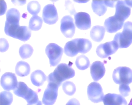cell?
<instances>
[{
  "instance_id": "13",
  "label": "cell",
  "mask_w": 132,
  "mask_h": 105,
  "mask_svg": "<svg viewBox=\"0 0 132 105\" xmlns=\"http://www.w3.org/2000/svg\"><path fill=\"white\" fill-rule=\"evenodd\" d=\"M1 83L2 87L8 91L12 90H14L18 85L15 75L10 72L6 73L2 75Z\"/></svg>"
},
{
  "instance_id": "16",
  "label": "cell",
  "mask_w": 132,
  "mask_h": 105,
  "mask_svg": "<svg viewBox=\"0 0 132 105\" xmlns=\"http://www.w3.org/2000/svg\"><path fill=\"white\" fill-rule=\"evenodd\" d=\"M123 24L124 22L120 20L113 15L105 20L104 27L108 32L113 33L121 29Z\"/></svg>"
},
{
  "instance_id": "34",
  "label": "cell",
  "mask_w": 132,
  "mask_h": 105,
  "mask_svg": "<svg viewBox=\"0 0 132 105\" xmlns=\"http://www.w3.org/2000/svg\"><path fill=\"white\" fill-rule=\"evenodd\" d=\"M128 105H132V98H131V99H130V102H129V103Z\"/></svg>"
},
{
  "instance_id": "22",
  "label": "cell",
  "mask_w": 132,
  "mask_h": 105,
  "mask_svg": "<svg viewBox=\"0 0 132 105\" xmlns=\"http://www.w3.org/2000/svg\"><path fill=\"white\" fill-rule=\"evenodd\" d=\"M105 28L99 25L93 27L90 31V37L91 39L96 42L101 41L105 34Z\"/></svg>"
},
{
  "instance_id": "4",
  "label": "cell",
  "mask_w": 132,
  "mask_h": 105,
  "mask_svg": "<svg viewBox=\"0 0 132 105\" xmlns=\"http://www.w3.org/2000/svg\"><path fill=\"white\" fill-rule=\"evenodd\" d=\"M120 48H127L132 43V22L127 21L124 24L122 32L117 33L114 37Z\"/></svg>"
},
{
  "instance_id": "19",
  "label": "cell",
  "mask_w": 132,
  "mask_h": 105,
  "mask_svg": "<svg viewBox=\"0 0 132 105\" xmlns=\"http://www.w3.org/2000/svg\"><path fill=\"white\" fill-rule=\"evenodd\" d=\"M20 14L19 11L15 8L9 9L6 13V21L5 24L14 25H19Z\"/></svg>"
},
{
  "instance_id": "21",
  "label": "cell",
  "mask_w": 132,
  "mask_h": 105,
  "mask_svg": "<svg viewBox=\"0 0 132 105\" xmlns=\"http://www.w3.org/2000/svg\"><path fill=\"white\" fill-rule=\"evenodd\" d=\"M91 6L93 12L98 16L104 15L107 10L105 1L94 0L92 2Z\"/></svg>"
},
{
  "instance_id": "2",
  "label": "cell",
  "mask_w": 132,
  "mask_h": 105,
  "mask_svg": "<svg viewBox=\"0 0 132 105\" xmlns=\"http://www.w3.org/2000/svg\"><path fill=\"white\" fill-rule=\"evenodd\" d=\"M92 47L91 42L86 39H75L68 42L64 46V52L68 56L73 57L79 52L86 54Z\"/></svg>"
},
{
  "instance_id": "29",
  "label": "cell",
  "mask_w": 132,
  "mask_h": 105,
  "mask_svg": "<svg viewBox=\"0 0 132 105\" xmlns=\"http://www.w3.org/2000/svg\"><path fill=\"white\" fill-rule=\"evenodd\" d=\"M62 89L64 92L68 95H73L76 91L75 84L71 81H66L62 84Z\"/></svg>"
},
{
  "instance_id": "6",
  "label": "cell",
  "mask_w": 132,
  "mask_h": 105,
  "mask_svg": "<svg viewBox=\"0 0 132 105\" xmlns=\"http://www.w3.org/2000/svg\"><path fill=\"white\" fill-rule=\"evenodd\" d=\"M114 82L119 84H129L132 82V70L126 66H120L113 72Z\"/></svg>"
},
{
  "instance_id": "24",
  "label": "cell",
  "mask_w": 132,
  "mask_h": 105,
  "mask_svg": "<svg viewBox=\"0 0 132 105\" xmlns=\"http://www.w3.org/2000/svg\"><path fill=\"white\" fill-rule=\"evenodd\" d=\"M42 19L38 15L32 16L29 22V28L34 31L39 30L42 25Z\"/></svg>"
},
{
  "instance_id": "11",
  "label": "cell",
  "mask_w": 132,
  "mask_h": 105,
  "mask_svg": "<svg viewBox=\"0 0 132 105\" xmlns=\"http://www.w3.org/2000/svg\"><path fill=\"white\" fill-rule=\"evenodd\" d=\"M60 30L67 38H72L75 31V26L73 18L70 15H65L61 20Z\"/></svg>"
},
{
  "instance_id": "9",
  "label": "cell",
  "mask_w": 132,
  "mask_h": 105,
  "mask_svg": "<svg viewBox=\"0 0 132 105\" xmlns=\"http://www.w3.org/2000/svg\"><path fill=\"white\" fill-rule=\"evenodd\" d=\"M119 48L117 43L113 40L98 45L96 48V52L100 58H105L114 54Z\"/></svg>"
},
{
  "instance_id": "30",
  "label": "cell",
  "mask_w": 132,
  "mask_h": 105,
  "mask_svg": "<svg viewBox=\"0 0 132 105\" xmlns=\"http://www.w3.org/2000/svg\"><path fill=\"white\" fill-rule=\"evenodd\" d=\"M119 90L121 95L123 97L128 96L130 92V87L128 84H120Z\"/></svg>"
},
{
  "instance_id": "23",
  "label": "cell",
  "mask_w": 132,
  "mask_h": 105,
  "mask_svg": "<svg viewBox=\"0 0 132 105\" xmlns=\"http://www.w3.org/2000/svg\"><path fill=\"white\" fill-rule=\"evenodd\" d=\"M15 73L20 77H24L28 75L30 71V65L25 61H21L18 62L15 68Z\"/></svg>"
},
{
  "instance_id": "27",
  "label": "cell",
  "mask_w": 132,
  "mask_h": 105,
  "mask_svg": "<svg viewBox=\"0 0 132 105\" xmlns=\"http://www.w3.org/2000/svg\"><path fill=\"white\" fill-rule=\"evenodd\" d=\"M13 101L12 94L8 91H3L0 93V104L10 105Z\"/></svg>"
},
{
  "instance_id": "3",
  "label": "cell",
  "mask_w": 132,
  "mask_h": 105,
  "mask_svg": "<svg viewBox=\"0 0 132 105\" xmlns=\"http://www.w3.org/2000/svg\"><path fill=\"white\" fill-rule=\"evenodd\" d=\"M5 32L8 36L22 41H27L31 37L30 29L25 26H20L19 25H10L5 24Z\"/></svg>"
},
{
  "instance_id": "32",
  "label": "cell",
  "mask_w": 132,
  "mask_h": 105,
  "mask_svg": "<svg viewBox=\"0 0 132 105\" xmlns=\"http://www.w3.org/2000/svg\"><path fill=\"white\" fill-rule=\"evenodd\" d=\"M124 2L128 7H132V1H124Z\"/></svg>"
},
{
  "instance_id": "15",
  "label": "cell",
  "mask_w": 132,
  "mask_h": 105,
  "mask_svg": "<svg viewBox=\"0 0 132 105\" xmlns=\"http://www.w3.org/2000/svg\"><path fill=\"white\" fill-rule=\"evenodd\" d=\"M114 16L120 20L124 22L130 14V8L122 1H118L116 4Z\"/></svg>"
},
{
  "instance_id": "26",
  "label": "cell",
  "mask_w": 132,
  "mask_h": 105,
  "mask_svg": "<svg viewBox=\"0 0 132 105\" xmlns=\"http://www.w3.org/2000/svg\"><path fill=\"white\" fill-rule=\"evenodd\" d=\"M33 51V48L31 45L27 44L22 45L19 49V54L22 59L29 58L32 55Z\"/></svg>"
},
{
  "instance_id": "12",
  "label": "cell",
  "mask_w": 132,
  "mask_h": 105,
  "mask_svg": "<svg viewBox=\"0 0 132 105\" xmlns=\"http://www.w3.org/2000/svg\"><path fill=\"white\" fill-rule=\"evenodd\" d=\"M42 18L44 22L47 24L52 25L56 23L58 15L54 5L48 4L44 6L42 12Z\"/></svg>"
},
{
  "instance_id": "18",
  "label": "cell",
  "mask_w": 132,
  "mask_h": 105,
  "mask_svg": "<svg viewBox=\"0 0 132 105\" xmlns=\"http://www.w3.org/2000/svg\"><path fill=\"white\" fill-rule=\"evenodd\" d=\"M105 68L103 62L96 61L94 62L90 66V74L92 79L97 81L101 79L105 75Z\"/></svg>"
},
{
  "instance_id": "1",
  "label": "cell",
  "mask_w": 132,
  "mask_h": 105,
  "mask_svg": "<svg viewBox=\"0 0 132 105\" xmlns=\"http://www.w3.org/2000/svg\"><path fill=\"white\" fill-rule=\"evenodd\" d=\"M75 76L74 70L65 63L58 65L54 72L48 75L47 77L48 83L51 82L59 87L61 83Z\"/></svg>"
},
{
  "instance_id": "31",
  "label": "cell",
  "mask_w": 132,
  "mask_h": 105,
  "mask_svg": "<svg viewBox=\"0 0 132 105\" xmlns=\"http://www.w3.org/2000/svg\"><path fill=\"white\" fill-rule=\"evenodd\" d=\"M66 105H80V103L76 99L72 98L68 101Z\"/></svg>"
},
{
  "instance_id": "20",
  "label": "cell",
  "mask_w": 132,
  "mask_h": 105,
  "mask_svg": "<svg viewBox=\"0 0 132 105\" xmlns=\"http://www.w3.org/2000/svg\"><path fill=\"white\" fill-rule=\"evenodd\" d=\"M46 79V77L44 73L39 69L33 72L30 76V80L32 83L37 86L42 85Z\"/></svg>"
},
{
  "instance_id": "7",
  "label": "cell",
  "mask_w": 132,
  "mask_h": 105,
  "mask_svg": "<svg viewBox=\"0 0 132 105\" xmlns=\"http://www.w3.org/2000/svg\"><path fill=\"white\" fill-rule=\"evenodd\" d=\"M45 53L49 59L51 66H55L60 61L63 54V49L57 44L51 43L46 47Z\"/></svg>"
},
{
  "instance_id": "5",
  "label": "cell",
  "mask_w": 132,
  "mask_h": 105,
  "mask_svg": "<svg viewBox=\"0 0 132 105\" xmlns=\"http://www.w3.org/2000/svg\"><path fill=\"white\" fill-rule=\"evenodd\" d=\"M15 95L25 99L28 104H33L39 100L37 94L32 90L23 82H19L18 86L13 90Z\"/></svg>"
},
{
  "instance_id": "14",
  "label": "cell",
  "mask_w": 132,
  "mask_h": 105,
  "mask_svg": "<svg viewBox=\"0 0 132 105\" xmlns=\"http://www.w3.org/2000/svg\"><path fill=\"white\" fill-rule=\"evenodd\" d=\"M75 23L76 27L81 30L90 28L91 22L89 14L86 12H79L74 14Z\"/></svg>"
},
{
  "instance_id": "33",
  "label": "cell",
  "mask_w": 132,
  "mask_h": 105,
  "mask_svg": "<svg viewBox=\"0 0 132 105\" xmlns=\"http://www.w3.org/2000/svg\"><path fill=\"white\" fill-rule=\"evenodd\" d=\"M27 105H42V103L41 101H39L37 103H35V104H27Z\"/></svg>"
},
{
  "instance_id": "10",
  "label": "cell",
  "mask_w": 132,
  "mask_h": 105,
  "mask_svg": "<svg viewBox=\"0 0 132 105\" xmlns=\"http://www.w3.org/2000/svg\"><path fill=\"white\" fill-rule=\"evenodd\" d=\"M58 87L57 85L53 83H48L42 98V103L44 105L54 104L57 98Z\"/></svg>"
},
{
  "instance_id": "8",
  "label": "cell",
  "mask_w": 132,
  "mask_h": 105,
  "mask_svg": "<svg viewBox=\"0 0 132 105\" xmlns=\"http://www.w3.org/2000/svg\"><path fill=\"white\" fill-rule=\"evenodd\" d=\"M87 95L89 100L94 103L103 101L104 93L101 84L96 82H91L87 87Z\"/></svg>"
},
{
  "instance_id": "25",
  "label": "cell",
  "mask_w": 132,
  "mask_h": 105,
  "mask_svg": "<svg viewBox=\"0 0 132 105\" xmlns=\"http://www.w3.org/2000/svg\"><path fill=\"white\" fill-rule=\"evenodd\" d=\"M75 64L77 67L80 70H85L90 65L89 59L85 55H80L76 58Z\"/></svg>"
},
{
  "instance_id": "17",
  "label": "cell",
  "mask_w": 132,
  "mask_h": 105,
  "mask_svg": "<svg viewBox=\"0 0 132 105\" xmlns=\"http://www.w3.org/2000/svg\"><path fill=\"white\" fill-rule=\"evenodd\" d=\"M103 101L104 105H127L124 97L121 95L108 93L106 94Z\"/></svg>"
},
{
  "instance_id": "28",
  "label": "cell",
  "mask_w": 132,
  "mask_h": 105,
  "mask_svg": "<svg viewBox=\"0 0 132 105\" xmlns=\"http://www.w3.org/2000/svg\"><path fill=\"white\" fill-rule=\"evenodd\" d=\"M27 9L28 11L32 15H36L40 11L41 6L38 2L32 1L28 3Z\"/></svg>"
}]
</instances>
